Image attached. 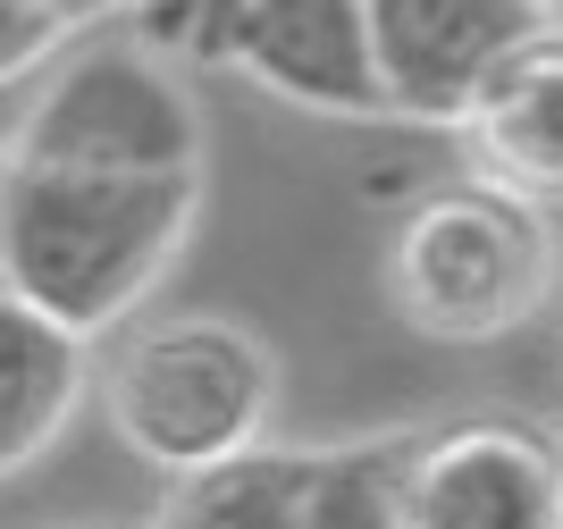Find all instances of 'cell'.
<instances>
[{
	"label": "cell",
	"mask_w": 563,
	"mask_h": 529,
	"mask_svg": "<svg viewBox=\"0 0 563 529\" xmlns=\"http://www.w3.org/2000/svg\"><path fill=\"white\" fill-rule=\"evenodd\" d=\"M202 168L186 177H118V168L9 161L0 177V295L43 302L51 320L110 337L161 269L186 253Z\"/></svg>",
	"instance_id": "obj_1"
},
{
	"label": "cell",
	"mask_w": 563,
	"mask_h": 529,
	"mask_svg": "<svg viewBox=\"0 0 563 529\" xmlns=\"http://www.w3.org/2000/svg\"><path fill=\"white\" fill-rule=\"evenodd\" d=\"M387 286H396V311L421 337L488 345V337L530 320L547 302V286H555L547 202H530V194H514L496 177L438 185V194H421L404 210Z\"/></svg>",
	"instance_id": "obj_2"
},
{
	"label": "cell",
	"mask_w": 563,
	"mask_h": 529,
	"mask_svg": "<svg viewBox=\"0 0 563 529\" xmlns=\"http://www.w3.org/2000/svg\"><path fill=\"white\" fill-rule=\"evenodd\" d=\"M110 429L135 462H152L161 480L211 471L228 454L269 445V412H278V362L253 328L235 320H161L126 337L110 362Z\"/></svg>",
	"instance_id": "obj_3"
},
{
	"label": "cell",
	"mask_w": 563,
	"mask_h": 529,
	"mask_svg": "<svg viewBox=\"0 0 563 529\" xmlns=\"http://www.w3.org/2000/svg\"><path fill=\"white\" fill-rule=\"evenodd\" d=\"M9 161L43 168H118V177H186L202 168V101L186 68L143 34H93L76 43L43 85L25 92Z\"/></svg>",
	"instance_id": "obj_4"
},
{
	"label": "cell",
	"mask_w": 563,
	"mask_h": 529,
	"mask_svg": "<svg viewBox=\"0 0 563 529\" xmlns=\"http://www.w3.org/2000/svg\"><path fill=\"white\" fill-rule=\"evenodd\" d=\"M547 25L555 0H371L387 110L412 126H463L488 76Z\"/></svg>",
	"instance_id": "obj_5"
},
{
	"label": "cell",
	"mask_w": 563,
	"mask_h": 529,
	"mask_svg": "<svg viewBox=\"0 0 563 529\" xmlns=\"http://www.w3.org/2000/svg\"><path fill=\"white\" fill-rule=\"evenodd\" d=\"M421 529H563V454L521 420H463L412 438Z\"/></svg>",
	"instance_id": "obj_6"
},
{
	"label": "cell",
	"mask_w": 563,
	"mask_h": 529,
	"mask_svg": "<svg viewBox=\"0 0 563 529\" xmlns=\"http://www.w3.org/2000/svg\"><path fill=\"white\" fill-rule=\"evenodd\" d=\"M228 68H244L278 101H303V110H329V118H396L387 76H378L371 0H253L235 25Z\"/></svg>",
	"instance_id": "obj_7"
},
{
	"label": "cell",
	"mask_w": 563,
	"mask_h": 529,
	"mask_svg": "<svg viewBox=\"0 0 563 529\" xmlns=\"http://www.w3.org/2000/svg\"><path fill=\"white\" fill-rule=\"evenodd\" d=\"M471 143V168L496 185H514L530 202H563V18L547 34L505 59L488 76V92L471 101V118L454 126Z\"/></svg>",
	"instance_id": "obj_8"
},
{
	"label": "cell",
	"mask_w": 563,
	"mask_h": 529,
	"mask_svg": "<svg viewBox=\"0 0 563 529\" xmlns=\"http://www.w3.org/2000/svg\"><path fill=\"white\" fill-rule=\"evenodd\" d=\"M93 387V337L51 320L43 302L0 295V462L25 471L76 420Z\"/></svg>",
	"instance_id": "obj_9"
},
{
	"label": "cell",
	"mask_w": 563,
	"mask_h": 529,
	"mask_svg": "<svg viewBox=\"0 0 563 529\" xmlns=\"http://www.w3.org/2000/svg\"><path fill=\"white\" fill-rule=\"evenodd\" d=\"M311 480H320V454L253 445V454H228L211 471L168 480V496L152 505L143 529H303Z\"/></svg>",
	"instance_id": "obj_10"
},
{
	"label": "cell",
	"mask_w": 563,
	"mask_h": 529,
	"mask_svg": "<svg viewBox=\"0 0 563 529\" xmlns=\"http://www.w3.org/2000/svg\"><path fill=\"white\" fill-rule=\"evenodd\" d=\"M303 529H421V505H412V438L320 454Z\"/></svg>",
	"instance_id": "obj_11"
},
{
	"label": "cell",
	"mask_w": 563,
	"mask_h": 529,
	"mask_svg": "<svg viewBox=\"0 0 563 529\" xmlns=\"http://www.w3.org/2000/svg\"><path fill=\"white\" fill-rule=\"evenodd\" d=\"M244 9H253V0H126L118 18H126V34L168 51L177 68H228Z\"/></svg>",
	"instance_id": "obj_12"
},
{
	"label": "cell",
	"mask_w": 563,
	"mask_h": 529,
	"mask_svg": "<svg viewBox=\"0 0 563 529\" xmlns=\"http://www.w3.org/2000/svg\"><path fill=\"white\" fill-rule=\"evenodd\" d=\"M51 9H59V18H68V25H93V18H118L126 0H51Z\"/></svg>",
	"instance_id": "obj_13"
},
{
	"label": "cell",
	"mask_w": 563,
	"mask_h": 529,
	"mask_svg": "<svg viewBox=\"0 0 563 529\" xmlns=\"http://www.w3.org/2000/svg\"><path fill=\"white\" fill-rule=\"evenodd\" d=\"M76 529H126V521H76Z\"/></svg>",
	"instance_id": "obj_14"
}]
</instances>
